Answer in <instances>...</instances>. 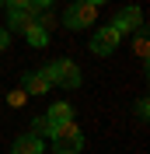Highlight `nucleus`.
<instances>
[{
  "label": "nucleus",
  "instance_id": "1",
  "mask_svg": "<svg viewBox=\"0 0 150 154\" xmlns=\"http://www.w3.org/2000/svg\"><path fill=\"white\" fill-rule=\"evenodd\" d=\"M42 74L49 77V84H59V88H66V91L80 88V67H77L74 60H52V63L42 67Z\"/></svg>",
  "mask_w": 150,
  "mask_h": 154
},
{
  "label": "nucleus",
  "instance_id": "2",
  "mask_svg": "<svg viewBox=\"0 0 150 154\" xmlns=\"http://www.w3.org/2000/svg\"><path fill=\"white\" fill-rule=\"evenodd\" d=\"M49 140H52V151L56 154H80V147H84V137H80L77 123H59L49 133Z\"/></svg>",
  "mask_w": 150,
  "mask_h": 154
},
{
  "label": "nucleus",
  "instance_id": "3",
  "mask_svg": "<svg viewBox=\"0 0 150 154\" xmlns=\"http://www.w3.org/2000/svg\"><path fill=\"white\" fill-rule=\"evenodd\" d=\"M94 18H98V7L94 4H87V0H77V4H70L63 14V25L70 32H80V28H91Z\"/></svg>",
  "mask_w": 150,
  "mask_h": 154
},
{
  "label": "nucleus",
  "instance_id": "4",
  "mask_svg": "<svg viewBox=\"0 0 150 154\" xmlns=\"http://www.w3.org/2000/svg\"><path fill=\"white\" fill-rule=\"evenodd\" d=\"M119 42H122V35L115 32V25H101V32H94V38L87 42V49L94 56H112L119 49Z\"/></svg>",
  "mask_w": 150,
  "mask_h": 154
},
{
  "label": "nucleus",
  "instance_id": "5",
  "mask_svg": "<svg viewBox=\"0 0 150 154\" xmlns=\"http://www.w3.org/2000/svg\"><path fill=\"white\" fill-rule=\"evenodd\" d=\"M38 14H42V11H38L35 4H28V7H21V11H10L7 14V32H21V35H25L32 25H38Z\"/></svg>",
  "mask_w": 150,
  "mask_h": 154
},
{
  "label": "nucleus",
  "instance_id": "6",
  "mask_svg": "<svg viewBox=\"0 0 150 154\" xmlns=\"http://www.w3.org/2000/svg\"><path fill=\"white\" fill-rule=\"evenodd\" d=\"M115 32H119V35H129V32H140L143 28V11L140 7H122L119 14H115Z\"/></svg>",
  "mask_w": 150,
  "mask_h": 154
},
{
  "label": "nucleus",
  "instance_id": "7",
  "mask_svg": "<svg viewBox=\"0 0 150 154\" xmlns=\"http://www.w3.org/2000/svg\"><path fill=\"white\" fill-rule=\"evenodd\" d=\"M42 151H46V144L35 133H18V140L10 147V154H42Z\"/></svg>",
  "mask_w": 150,
  "mask_h": 154
},
{
  "label": "nucleus",
  "instance_id": "8",
  "mask_svg": "<svg viewBox=\"0 0 150 154\" xmlns=\"http://www.w3.org/2000/svg\"><path fill=\"white\" fill-rule=\"evenodd\" d=\"M46 119H49L52 126L74 123V105H70V102H52V105H49V112H46Z\"/></svg>",
  "mask_w": 150,
  "mask_h": 154
},
{
  "label": "nucleus",
  "instance_id": "9",
  "mask_svg": "<svg viewBox=\"0 0 150 154\" xmlns=\"http://www.w3.org/2000/svg\"><path fill=\"white\" fill-rule=\"evenodd\" d=\"M49 77L42 74V70H35V74H25V91H28V95H46L49 91Z\"/></svg>",
  "mask_w": 150,
  "mask_h": 154
},
{
  "label": "nucleus",
  "instance_id": "10",
  "mask_svg": "<svg viewBox=\"0 0 150 154\" xmlns=\"http://www.w3.org/2000/svg\"><path fill=\"white\" fill-rule=\"evenodd\" d=\"M25 38H28V42H32V46H35V49H42V46H46V42H49V32L42 28V25H32V28L25 32Z\"/></svg>",
  "mask_w": 150,
  "mask_h": 154
},
{
  "label": "nucleus",
  "instance_id": "11",
  "mask_svg": "<svg viewBox=\"0 0 150 154\" xmlns=\"http://www.w3.org/2000/svg\"><path fill=\"white\" fill-rule=\"evenodd\" d=\"M52 130H56V126L49 123L46 116H35V119H32V130H28V133H35V137H49Z\"/></svg>",
  "mask_w": 150,
  "mask_h": 154
},
{
  "label": "nucleus",
  "instance_id": "12",
  "mask_svg": "<svg viewBox=\"0 0 150 154\" xmlns=\"http://www.w3.org/2000/svg\"><path fill=\"white\" fill-rule=\"evenodd\" d=\"M133 49H136V56H140V60H147V53H150V42H147V28H140V32H136V42H133Z\"/></svg>",
  "mask_w": 150,
  "mask_h": 154
},
{
  "label": "nucleus",
  "instance_id": "13",
  "mask_svg": "<svg viewBox=\"0 0 150 154\" xmlns=\"http://www.w3.org/2000/svg\"><path fill=\"white\" fill-rule=\"evenodd\" d=\"M25 102H28V91H25V88H14V91L7 95V105H10V109H21Z\"/></svg>",
  "mask_w": 150,
  "mask_h": 154
},
{
  "label": "nucleus",
  "instance_id": "14",
  "mask_svg": "<svg viewBox=\"0 0 150 154\" xmlns=\"http://www.w3.org/2000/svg\"><path fill=\"white\" fill-rule=\"evenodd\" d=\"M136 116H140V119H147V116H150V102H147V98L136 102Z\"/></svg>",
  "mask_w": 150,
  "mask_h": 154
},
{
  "label": "nucleus",
  "instance_id": "15",
  "mask_svg": "<svg viewBox=\"0 0 150 154\" xmlns=\"http://www.w3.org/2000/svg\"><path fill=\"white\" fill-rule=\"evenodd\" d=\"M4 4H7V7H10V11H21V7H28L32 0H4Z\"/></svg>",
  "mask_w": 150,
  "mask_h": 154
},
{
  "label": "nucleus",
  "instance_id": "16",
  "mask_svg": "<svg viewBox=\"0 0 150 154\" xmlns=\"http://www.w3.org/2000/svg\"><path fill=\"white\" fill-rule=\"evenodd\" d=\"M7 46H10V32H7V28H0V53H4Z\"/></svg>",
  "mask_w": 150,
  "mask_h": 154
},
{
  "label": "nucleus",
  "instance_id": "17",
  "mask_svg": "<svg viewBox=\"0 0 150 154\" xmlns=\"http://www.w3.org/2000/svg\"><path fill=\"white\" fill-rule=\"evenodd\" d=\"M32 4H35L38 11H49V4H52V0H32Z\"/></svg>",
  "mask_w": 150,
  "mask_h": 154
},
{
  "label": "nucleus",
  "instance_id": "18",
  "mask_svg": "<svg viewBox=\"0 0 150 154\" xmlns=\"http://www.w3.org/2000/svg\"><path fill=\"white\" fill-rule=\"evenodd\" d=\"M87 4H94V7H101V4H108V0H87Z\"/></svg>",
  "mask_w": 150,
  "mask_h": 154
},
{
  "label": "nucleus",
  "instance_id": "19",
  "mask_svg": "<svg viewBox=\"0 0 150 154\" xmlns=\"http://www.w3.org/2000/svg\"><path fill=\"white\" fill-rule=\"evenodd\" d=\"M70 4H77V0H70Z\"/></svg>",
  "mask_w": 150,
  "mask_h": 154
},
{
  "label": "nucleus",
  "instance_id": "20",
  "mask_svg": "<svg viewBox=\"0 0 150 154\" xmlns=\"http://www.w3.org/2000/svg\"><path fill=\"white\" fill-rule=\"evenodd\" d=\"M0 4H4V0H0Z\"/></svg>",
  "mask_w": 150,
  "mask_h": 154
}]
</instances>
